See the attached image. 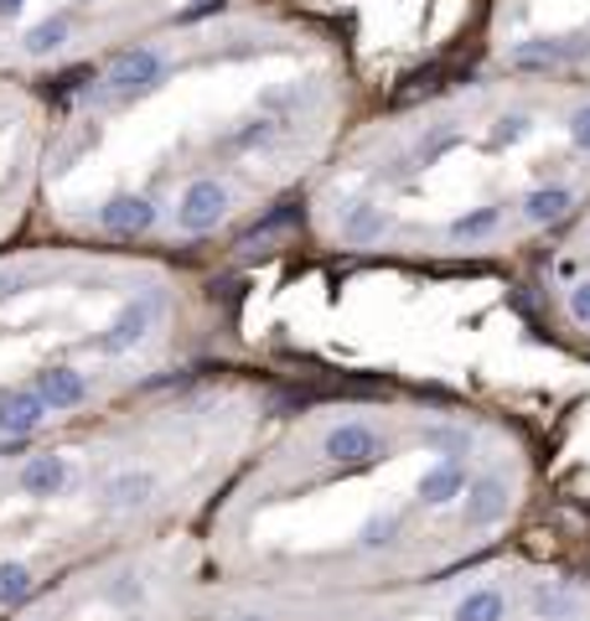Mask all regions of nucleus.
Returning <instances> with one entry per match:
<instances>
[{"label": "nucleus", "mask_w": 590, "mask_h": 621, "mask_svg": "<svg viewBox=\"0 0 590 621\" xmlns=\"http://www.w3.org/2000/svg\"><path fill=\"white\" fill-rule=\"evenodd\" d=\"M424 445H446V451H467V435H456V430H424Z\"/></svg>", "instance_id": "obj_27"}, {"label": "nucleus", "mask_w": 590, "mask_h": 621, "mask_svg": "<svg viewBox=\"0 0 590 621\" xmlns=\"http://www.w3.org/2000/svg\"><path fill=\"white\" fill-rule=\"evenodd\" d=\"M156 311H161V296H146V301L124 306L120 317H114V327H109V332L99 337V352H124V348H136L140 337L151 332Z\"/></svg>", "instance_id": "obj_5"}, {"label": "nucleus", "mask_w": 590, "mask_h": 621, "mask_svg": "<svg viewBox=\"0 0 590 621\" xmlns=\"http://www.w3.org/2000/svg\"><path fill=\"white\" fill-rule=\"evenodd\" d=\"M218 6H223V0H192V6H187V11L177 16V21H197V16H212Z\"/></svg>", "instance_id": "obj_28"}, {"label": "nucleus", "mask_w": 590, "mask_h": 621, "mask_svg": "<svg viewBox=\"0 0 590 621\" xmlns=\"http://www.w3.org/2000/svg\"><path fill=\"white\" fill-rule=\"evenodd\" d=\"M239 621H264V617H239Z\"/></svg>", "instance_id": "obj_31"}, {"label": "nucleus", "mask_w": 590, "mask_h": 621, "mask_svg": "<svg viewBox=\"0 0 590 621\" xmlns=\"http://www.w3.org/2000/svg\"><path fill=\"white\" fill-rule=\"evenodd\" d=\"M570 317L590 327V280H580V286L570 290Z\"/></svg>", "instance_id": "obj_26"}, {"label": "nucleus", "mask_w": 590, "mask_h": 621, "mask_svg": "<svg viewBox=\"0 0 590 621\" xmlns=\"http://www.w3.org/2000/svg\"><path fill=\"white\" fill-rule=\"evenodd\" d=\"M42 420H47V404L37 399V389H11V394H0V435L21 440Z\"/></svg>", "instance_id": "obj_6"}, {"label": "nucleus", "mask_w": 590, "mask_h": 621, "mask_svg": "<svg viewBox=\"0 0 590 621\" xmlns=\"http://www.w3.org/2000/svg\"><path fill=\"white\" fill-rule=\"evenodd\" d=\"M109 83L120 93H151L167 83V62L151 47H130V52H120V58L109 62Z\"/></svg>", "instance_id": "obj_1"}, {"label": "nucleus", "mask_w": 590, "mask_h": 621, "mask_svg": "<svg viewBox=\"0 0 590 621\" xmlns=\"http://www.w3.org/2000/svg\"><path fill=\"white\" fill-rule=\"evenodd\" d=\"M564 212H570V192H564V187H539V192H529V202H523V218H529V223H560Z\"/></svg>", "instance_id": "obj_15"}, {"label": "nucleus", "mask_w": 590, "mask_h": 621, "mask_svg": "<svg viewBox=\"0 0 590 621\" xmlns=\"http://www.w3.org/2000/svg\"><path fill=\"white\" fill-rule=\"evenodd\" d=\"M296 223H301V208H290V202H286L280 212H270L264 223H254L249 233H243V239H239V254H259L264 243H274L280 233H286V228H296Z\"/></svg>", "instance_id": "obj_13"}, {"label": "nucleus", "mask_w": 590, "mask_h": 621, "mask_svg": "<svg viewBox=\"0 0 590 621\" xmlns=\"http://www.w3.org/2000/svg\"><path fill=\"white\" fill-rule=\"evenodd\" d=\"M274 124L270 120H249V130H239V136H228V146H254V140H270Z\"/></svg>", "instance_id": "obj_25"}, {"label": "nucleus", "mask_w": 590, "mask_h": 621, "mask_svg": "<svg viewBox=\"0 0 590 621\" xmlns=\"http://www.w3.org/2000/svg\"><path fill=\"white\" fill-rule=\"evenodd\" d=\"M586 52V42H564V37H529V42H518L513 52H508V68H518V73H544V68H560V62L580 58Z\"/></svg>", "instance_id": "obj_4"}, {"label": "nucleus", "mask_w": 590, "mask_h": 621, "mask_svg": "<svg viewBox=\"0 0 590 621\" xmlns=\"http://www.w3.org/2000/svg\"><path fill=\"white\" fill-rule=\"evenodd\" d=\"M151 492H156V482L146 471H120V477L104 487V502L109 508H140V502H151Z\"/></svg>", "instance_id": "obj_14"}, {"label": "nucleus", "mask_w": 590, "mask_h": 621, "mask_svg": "<svg viewBox=\"0 0 590 621\" xmlns=\"http://www.w3.org/2000/svg\"><path fill=\"white\" fill-rule=\"evenodd\" d=\"M456 140H461V136H456V130H440V136L420 140V151H414V156H420V167H436V161H440V156H446V151H451Z\"/></svg>", "instance_id": "obj_22"}, {"label": "nucleus", "mask_w": 590, "mask_h": 621, "mask_svg": "<svg viewBox=\"0 0 590 621\" xmlns=\"http://www.w3.org/2000/svg\"><path fill=\"white\" fill-rule=\"evenodd\" d=\"M21 6H27V0H0V16H16Z\"/></svg>", "instance_id": "obj_30"}, {"label": "nucleus", "mask_w": 590, "mask_h": 621, "mask_svg": "<svg viewBox=\"0 0 590 621\" xmlns=\"http://www.w3.org/2000/svg\"><path fill=\"white\" fill-rule=\"evenodd\" d=\"M533 611H539L544 621H564V617H576V601H570L564 591H539L533 595Z\"/></svg>", "instance_id": "obj_20"}, {"label": "nucleus", "mask_w": 590, "mask_h": 621, "mask_svg": "<svg viewBox=\"0 0 590 621\" xmlns=\"http://www.w3.org/2000/svg\"><path fill=\"white\" fill-rule=\"evenodd\" d=\"M383 228H389L383 208H373V202H352L348 218H342V239L348 243H373V239H383Z\"/></svg>", "instance_id": "obj_12"}, {"label": "nucleus", "mask_w": 590, "mask_h": 621, "mask_svg": "<svg viewBox=\"0 0 590 621\" xmlns=\"http://www.w3.org/2000/svg\"><path fill=\"white\" fill-rule=\"evenodd\" d=\"M570 140H576V151H590V104L570 114Z\"/></svg>", "instance_id": "obj_24"}, {"label": "nucleus", "mask_w": 590, "mask_h": 621, "mask_svg": "<svg viewBox=\"0 0 590 621\" xmlns=\"http://www.w3.org/2000/svg\"><path fill=\"white\" fill-rule=\"evenodd\" d=\"M502 513H508V487L498 477H482L467 498V529H492Z\"/></svg>", "instance_id": "obj_8"}, {"label": "nucleus", "mask_w": 590, "mask_h": 621, "mask_svg": "<svg viewBox=\"0 0 590 621\" xmlns=\"http://www.w3.org/2000/svg\"><path fill=\"white\" fill-rule=\"evenodd\" d=\"M228 212V192L218 182H192L182 192V202H177V228L182 233H208V228L223 223Z\"/></svg>", "instance_id": "obj_2"}, {"label": "nucleus", "mask_w": 590, "mask_h": 621, "mask_svg": "<svg viewBox=\"0 0 590 621\" xmlns=\"http://www.w3.org/2000/svg\"><path fill=\"white\" fill-rule=\"evenodd\" d=\"M99 223H104L109 233H120V239H136V233H146V228L156 223V208L146 198L120 192V198H109L104 208H99Z\"/></svg>", "instance_id": "obj_7"}, {"label": "nucleus", "mask_w": 590, "mask_h": 621, "mask_svg": "<svg viewBox=\"0 0 590 621\" xmlns=\"http://www.w3.org/2000/svg\"><path fill=\"white\" fill-rule=\"evenodd\" d=\"M62 482H68V461L62 455H31L21 467V492L27 498H52Z\"/></svg>", "instance_id": "obj_10"}, {"label": "nucleus", "mask_w": 590, "mask_h": 621, "mask_svg": "<svg viewBox=\"0 0 590 621\" xmlns=\"http://www.w3.org/2000/svg\"><path fill=\"white\" fill-rule=\"evenodd\" d=\"M327 461H337V467H373L383 455V440H379V430H368V424H337L332 435H327Z\"/></svg>", "instance_id": "obj_3"}, {"label": "nucleus", "mask_w": 590, "mask_h": 621, "mask_svg": "<svg viewBox=\"0 0 590 621\" xmlns=\"http://www.w3.org/2000/svg\"><path fill=\"white\" fill-rule=\"evenodd\" d=\"M502 223V212L498 208H477V212H467V218H456L451 223V239H487V233H492V228Z\"/></svg>", "instance_id": "obj_19"}, {"label": "nucleus", "mask_w": 590, "mask_h": 621, "mask_svg": "<svg viewBox=\"0 0 590 621\" xmlns=\"http://www.w3.org/2000/svg\"><path fill=\"white\" fill-rule=\"evenodd\" d=\"M508 617V601H502V591H471L461 607H456L451 621H502Z\"/></svg>", "instance_id": "obj_16"}, {"label": "nucleus", "mask_w": 590, "mask_h": 621, "mask_svg": "<svg viewBox=\"0 0 590 621\" xmlns=\"http://www.w3.org/2000/svg\"><path fill=\"white\" fill-rule=\"evenodd\" d=\"M16 286H21V274H6V270H0V301H11Z\"/></svg>", "instance_id": "obj_29"}, {"label": "nucleus", "mask_w": 590, "mask_h": 621, "mask_svg": "<svg viewBox=\"0 0 590 621\" xmlns=\"http://www.w3.org/2000/svg\"><path fill=\"white\" fill-rule=\"evenodd\" d=\"M62 42H68V16H52V21H42V27L27 31V52H31V58H47V52H58Z\"/></svg>", "instance_id": "obj_17"}, {"label": "nucleus", "mask_w": 590, "mask_h": 621, "mask_svg": "<svg viewBox=\"0 0 590 621\" xmlns=\"http://www.w3.org/2000/svg\"><path fill=\"white\" fill-rule=\"evenodd\" d=\"M461 492H467V471L456 467V461H440V467H430L420 477V502H430V508H446Z\"/></svg>", "instance_id": "obj_11"}, {"label": "nucleus", "mask_w": 590, "mask_h": 621, "mask_svg": "<svg viewBox=\"0 0 590 621\" xmlns=\"http://www.w3.org/2000/svg\"><path fill=\"white\" fill-rule=\"evenodd\" d=\"M393 533H399V518H393V513L368 518V523H363V549H383V544H393Z\"/></svg>", "instance_id": "obj_21"}, {"label": "nucleus", "mask_w": 590, "mask_h": 621, "mask_svg": "<svg viewBox=\"0 0 590 621\" xmlns=\"http://www.w3.org/2000/svg\"><path fill=\"white\" fill-rule=\"evenodd\" d=\"M27 595H31V570L6 560L0 564V607H16V601H27Z\"/></svg>", "instance_id": "obj_18"}, {"label": "nucleus", "mask_w": 590, "mask_h": 621, "mask_svg": "<svg viewBox=\"0 0 590 621\" xmlns=\"http://www.w3.org/2000/svg\"><path fill=\"white\" fill-rule=\"evenodd\" d=\"M523 136H529V114H502L498 130H492V140H498V146H518Z\"/></svg>", "instance_id": "obj_23"}, {"label": "nucleus", "mask_w": 590, "mask_h": 621, "mask_svg": "<svg viewBox=\"0 0 590 621\" xmlns=\"http://www.w3.org/2000/svg\"><path fill=\"white\" fill-rule=\"evenodd\" d=\"M83 394H89V383L78 379L73 368H47L37 379V399L47 410H73V404H83Z\"/></svg>", "instance_id": "obj_9"}]
</instances>
